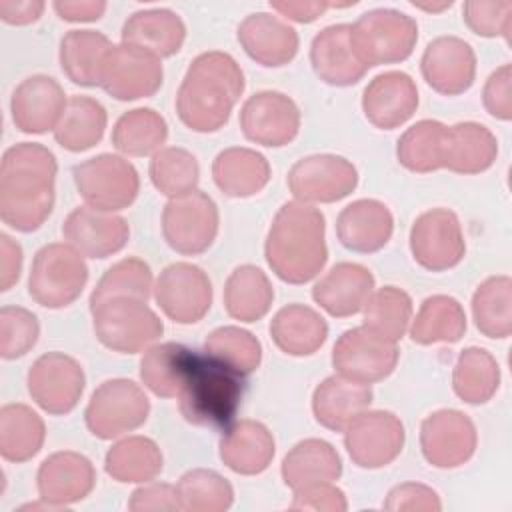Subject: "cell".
<instances>
[{"mask_svg": "<svg viewBox=\"0 0 512 512\" xmlns=\"http://www.w3.org/2000/svg\"><path fill=\"white\" fill-rule=\"evenodd\" d=\"M44 8L42 0H0V18L12 26H26L36 22Z\"/></svg>", "mask_w": 512, "mask_h": 512, "instance_id": "61", "label": "cell"}, {"mask_svg": "<svg viewBox=\"0 0 512 512\" xmlns=\"http://www.w3.org/2000/svg\"><path fill=\"white\" fill-rule=\"evenodd\" d=\"M280 472L284 484L298 490L308 484L338 480L342 476V460L330 442L306 438L288 450Z\"/></svg>", "mask_w": 512, "mask_h": 512, "instance_id": "36", "label": "cell"}, {"mask_svg": "<svg viewBox=\"0 0 512 512\" xmlns=\"http://www.w3.org/2000/svg\"><path fill=\"white\" fill-rule=\"evenodd\" d=\"M106 108L90 96H70L54 128V140L68 152H84L96 146L106 130Z\"/></svg>", "mask_w": 512, "mask_h": 512, "instance_id": "39", "label": "cell"}, {"mask_svg": "<svg viewBox=\"0 0 512 512\" xmlns=\"http://www.w3.org/2000/svg\"><path fill=\"white\" fill-rule=\"evenodd\" d=\"M162 468L164 458L158 444L138 434L112 444L104 458V470L116 482H152Z\"/></svg>", "mask_w": 512, "mask_h": 512, "instance_id": "41", "label": "cell"}, {"mask_svg": "<svg viewBox=\"0 0 512 512\" xmlns=\"http://www.w3.org/2000/svg\"><path fill=\"white\" fill-rule=\"evenodd\" d=\"M244 86V72L228 52L198 54L176 92L180 122L200 134L218 132L228 122Z\"/></svg>", "mask_w": 512, "mask_h": 512, "instance_id": "2", "label": "cell"}, {"mask_svg": "<svg viewBox=\"0 0 512 512\" xmlns=\"http://www.w3.org/2000/svg\"><path fill=\"white\" fill-rule=\"evenodd\" d=\"M384 510H424V512H438L442 510V502L436 494V490H432L426 484H418V482H404L394 486L386 500H384Z\"/></svg>", "mask_w": 512, "mask_h": 512, "instance_id": "56", "label": "cell"}, {"mask_svg": "<svg viewBox=\"0 0 512 512\" xmlns=\"http://www.w3.org/2000/svg\"><path fill=\"white\" fill-rule=\"evenodd\" d=\"M58 162L38 142L10 146L0 162V218L16 232L38 230L54 208Z\"/></svg>", "mask_w": 512, "mask_h": 512, "instance_id": "1", "label": "cell"}, {"mask_svg": "<svg viewBox=\"0 0 512 512\" xmlns=\"http://www.w3.org/2000/svg\"><path fill=\"white\" fill-rule=\"evenodd\" d=\"M310 64L322 82L338 88L358 84L368 72V66L354 50L352 24L322 28L312 38Z\"/></svg>", "mask_w": 512, "mask_h": 512, "instance_id": "25", "label": "cell"}, {"mask_svg": "<svg viewBox=\"0 0 512 512\" xmlns=\"http://www.w3.org/2000/svg\"><path fill=\"white\" fill-rule=\"evenodd\" d=\"M276 452V442L266 424L258 420H238L224 428L218 444L220 460L226 468L242 476L264 472Z\"/></svg>", "mask_w": 512, "mask_h": 512, "instance_id": "29", "label": "cell"}, {"mask_svg": "<svg viewBox=\"0 0 512 512\" xmlns=\"http://www.w3.org/2000/svg\"><path fill=\"white\" fill-rule=\"evenodd\" d=\"M52 6L66 22H96L106 12L102 0H56Z\"/></svg>", "mask_w": 512, "mask_h": 512, "instance_id": "59", "label": "cell"}, {"mask_svg": "<svg viewBox=\"0 0 512 512\" xmlns=\"http://www.w3.org/2000/svg\"><path fill=\"white\" fill-rule=\"evenodd\" d=\"M218 206L204 190L170 198L162 210V234L166 244L184 256L206 252L218 234Z\"/></svg>", "mask_w": 512, "mask_h": 512, "instance_id": "10", "label": "cell"}, {"mask_svg": "<svg viewBox=\"0 0 512 512\" xmlns=\"http://www.w3.org/2000/svg\"><path fill=\"white\" fill-rule=\"evenodd\" d=\"M410 252L416 264L430 272L458 266L466 254V240L456 212L448 208L422 212L410 228Z\"/></svg>", "mask_w": 512, "mask_h": 512, "instance_id": "16", "label": "cell"}, {"mask_svg": "<svg viewBox=\"0 0 512 512\" xmlns=\"http://www.w3.org/2000/svg\"><path fill=\"white\" fill-rule=\"evenodd\" d=\"M292 510H316V512H344L348 508L344 492L332 482H316L294 490Z\"/></svg>", "mask_w": 512, "mask_h": 512, "instance_id": "54", "label": "cell"}, {"mask_svg": "<svg viewBox=\"0 0 512 512\" xmlns=\"http://www.w3.org/2000/svg\"><path fill=\"white\" fill-rule=\"evenodd\" d=\"M88 282L84 256L68 242L42 246L32 260L28 276L30 298L50 310L70 306Z\"/></svg>", "mask_w": 512, "mask_h": 512, "instance_id": "5", "label": "cell"}, {"mask_svg": "<svg viewBox=\"0 0 512 512\" xmlns=\"http://www.w3.org/2000/svg\"><path fill=\"white\" fill-rule=\"evenodd\" d=\"M128 510L146 512V510H182L178 500V490L166 482H144V486L136 488L130 496Z\"/></svg>", "mask_w": 512, "mask_h": 512, "instance_id": "57", "label": "cell"}, {"mask_svg": "<svg viewBox=\"0 0 512 512\" xmlns=\"http://www.w3.org/2000/svg\"><path fill=\"white\" fill-rule=\"evenodd\" d=\"M164 80L162 58L134 46L112 44L100 68V88L120 102L156 94Z\"/></svg>", "mask_w": 512, "mask_h": 512, "instance_id": "11", "label": "cell"}, {"mask_svg": "<svg viewBox=\"0 0 512 512\" xmlns=\"http://www.w3.org/2000/svg\"><path fill=\"white\" fill-rule=\"evenodd\" d=\"M292 196L306 204H332L350 196L358 186L356 166L338 154L300 158L286 178Z\"/></svg>", "mask_w": 512, "mask_h": 512, "instance_id": "14", "label": "cell"}, {"mask_svg": "<svg viewBox=\"0 0 512 512\" xmlns=\"http://www.w3.org/2000/svg\"><path fill=\"white\" fill-rule=\"evenodd\" d=\"M180 508L188 512H224L234 502L232 484L208 468H194L180 476L178 484Z\"/></svg>", "mask_w": 512, "mask_h": 512, "instance_id": "49", "label": "cell"}, {"mask_svg": "<svg viewBox=\"0 0 512 512\" xmlns=\"http://www.w3.org/2000/svg\"><path fill=\"white\" fill-rule=\"evenodd\" d=\"M62 236L82 256L102 260L126 246L130 238V226L122 216L114 212L78 206L66 216L62 224Z\"/></svg>", "mask_w": 512, "mask_h": 512, "instance_id": "21", "label": "cell"}, {"mask_svg": "<svg viewBox=\"0 0 512 512\" xmlns=\"http://www.w3.org/2000/svg\"><path fill=\"white\" fill-rule=\"evenodd\" d=\"M40 324L34 312L22 306H2L0 310V356L16 360L26 356L38 342Z\"/></svg>", "mask_w": 512, "mask_h": 512, "instance_id": "52", "label": "cell"}, {"mask_svg": "<svg viewBox=\"0 0 512 512\" xmlns=\"http://www.w3.org/2000/svg\"><path fill=\"white\" fill-rule=\"evenodd\" d=\"M476 444V426L460 410H436L420 424L422 456L434 468L450 470L466 464L474 456Z\"/></svg>", "mask_w": 512, "mask_h": 512, "instance_id": "18", "label": "cell"}, {"mask_svg": "<svg viewBox=\"0 0 512 512\" xmlns=\"http://www.w3.org/2000/svg\"><path fill=\"white\" fill-rule=\"evenodd\" d=\"M96 484V470L92 462L72 450L54 452L42 460L36 486L40 500L60 508H66L74 502L84 500Z\"/></svg>", "mask_w": 512, "mask_h": 512, "instance_id": "22", "label": "cell"}, {"mask_svg": "<svg viewBox=\"0 0 512 512\" xmlns=\"http://www.w3.org/2000/svg\"><path fill=\"white\" fill-rule=\"evenodd\" d=\"M236 38L244 52L266 68H278L294 60L298 54V32L272 12L248 14L236 30Z\"/></svg>", "mask_w": 512, "mask_h": 512, "instance_id": "26", "label": "cell"}, {"mask_svg": "<svg viewBox=\"0 0 512 512\" xmlns=\"http://www.w3.org/2000/svg\"><path fill=\"white\" fill-rule=\"evenodd\" d=\"M462 18H464V24L474 34L484 38L502 36L506 42H510V30H512L510 0H498V2L466 0L462 4Z\"/></svg>", "mask_w": 512, "mask_h": 512, "instance_id": "53", "label": "cell"}, {"mask_svg": "<svg viewBox=\"0 0 512 512\" xmlns=\"http://www.w3.org/2000/svg\"><path fill=\"white\" fill-rule=\"evenodd\" d=\"M240 128L254 144L280 148L298 136L300 108L284 92L260 90L242 104Z\"/></svg>", "mask_w": 512, "mask_h": 512, "instance_id": "19", "label": "cell"}, {"mask_svg": "<svg viewBox=\"0 0 512 512\" xmlns=\"http://www.w3.org/2000/svg\"><path fill=\"white\" fill-rule=\"evenodd\" d=\"M270 336L288 356H312L328 338L326 320L306 304H288L270 320Z\"/></svg>", "mask_w": 512, "mask_h": 512, "instance_id": "33", "label": "cell"}, {"mask_svg": "<svg viewBox=\"0 0 512 512\" xmlns=\"http://www.w3.org/2000/svg\"><path fill=\"white\" fill-rule=\"evenodd\" d=\"M498 156L496 136L478 122H458L448 126L442 168L456 174H480Z\"/></svg>", "mask_w": 512, "mask_h": 512, "instance_id": "35", "label": "cell"}, {"mask_svg": "<svg viewBox=\"0 0 512 512\" xmlns=\"http://www.w3.org/2000/svg\"><path fill=\"white\" fill-rule=\"evenodd\" d=\"M168 124L154 108H134L124 112L112 128V144L126 156H154L164 148Z\"/></svg>", "mask_w": 512, "mask_h": 512, "instance_id": "44", "label": "cell"}, {"mask_svg": "<svg viewBox=\"0 0 512 512\" xmlns=\"http://www.w3.org/2000/svg\"><path fill=\"white\" fill-rule=\"evenodd\" d=\"M44 420L26 404H4L0 408V454L8 462L34 458L44 444Z\"/></svg>", "mask_w": 512, "mask_h": 512, "instance_id": "42", "label": "cell"}, {"mask_svg": "<svg viewBox=\"0 0 512 512\" xmlns=\"http://www.w3.org/2000/svg\"><path fill=\"white\" fill-rule=\"evenodd\" d=\"M394 232L390 208L376 198H360L342 208L336 218V234L344 248L360 254L382 250Z\"/></svg>", "mask_w": 512, "mask_h": 512, "instance_id": "27", "label": "cell"}, {"mask_svg": "<svg viewBox=\"0 0 512 512\" xmlns=\"http://www.w3.org/2000/svg\"><path fill=\"white\" fill-rule=\"evenodd\" d=\"M246 392L244 376L222 362L200 354L178 394L180 414L186 422L206 428H228Z\"/></svg>", "mask_w": 512, "mask_h": 512, "instance_id": "4", "label": "cell"}, {"mask_svg": "<svg viewBox=\"0 0 512 512\" xmlns=\"http://www.w3.org/2000/svg\"><path fill=\"white\" fill-rule=\"evenodd\" d=\"M482 102L490 116L508 122L512 118V66L496 68L482 90Z\"/></svg>", "mask_w": 512, "mask_h": 512, "instance_id": "55", "label": "cell"}, {"mask_svg": "<svg viewBox=\"0 0 512 512\" xmlns=\"http://www.w3.org/2000/svg\"><path fill=\"white\" fill-rule=\"evenodd\" d=\"M418 24L396 8H374L352 24V44L368 66L404 62L416 48Z\"/></svg>", "mask_w": 512, "mask_h": 512, "instance_id": "6", "label": "cell"}, {"mask_svg": "<svg viewBox=\"0 0 512 512\" xmlns=\"http://www.w3.org/2000/svg\"><path fill=\"white\" fill-rule=\"evenodd\" d=\"M66 102L62 86L52 76L32 74L12 92V122L24 134H44L56 128Z\"/></svg>", "mask_w": 512, "mask_h": 512, "instance_id": "24", "label": "cell"}, {"mask_svg": "<svg viewBox=\"0 0 512 512\" xmlns=\"http://www.w3.org/2000/svg\"><path fill=\"white\" fill-rule=\"evenodd\" d=\"M412 6L416 8H422L426 12H440L444 8H450L452 6V0H446V2H440V4H426V2H412Z\"/></svg>", "mask_w": 512, "mask_h": 512, "instance_id": "62", "label": "cell"}, {"mask_svg": "<svg viewBox=\"0 0 512 512\" xmlns=\"http://www.w3.org/2000/svg\"><path fill=\"white\" fill-rule=\"evenodd\" d=\"M324 214L312 204L290 200L276 212L264 242L270 270L288 284H306L328 260Z\"/></svg>", "mask_w": 512, "mask_h": 512, "instance_id": "3", "label": "cell"}, {"mask_svg": "<svg viewBox=\"0 0 512 512\" xmlns=\"http://www.w3.org/2000/svg\"><path fill=\"white\" fill-rule=\"evenodd\" d=\"M148 174L160 194L176 198L196 190L200 166L190 150L180 146H164L152 156Z\"/></svg>", "mask_w": 512, "mask_h": 512, "instance_id": "51", "label": "cell"}, {"mask_svg": "<svg viewBox=\"0 0 512 512\" xmlns=\"http://www.w3.org/2000/svg\"><path fill=\"white\" fill-rule=\"evenodd\" d=\"M154 298L172 322L196 324L212 306V282L200 266L174 262L156 278Z\"/></svg>", "mask_w": 512, "mask_h": 512, "instance_id": "17", "label": "cell"}, {"mask_svg": "<svg viewBox=\"0 0 512 512\" xmlns=\"http://www.w3.org/2000/svg\"><path fill=\"white\" fill-rule=\"evenodd\" d=\"M472 318L480 334L502 340L512 332V278L506 274L486 278L472 296Z\"/></svg>", "mask_w": 512, "mask_h": 512, "instance_id": "45", "label": "cell"}, {"mask_svg": "<svg viewBox=\"0 0 512 512\" xmlns=\"http://www.w3.org/2000/svg\"><path fill=\"white\" fill-rule=\"evenodd\" d=\"M112 42L98 30H70L60 40V66L66 78L78 86L100 84V68Z\"/></svg>", "mask_w": 512, "mask_h": 512, "instance_id": "38", "label": "cell"}, {"mask_svg": "<svg viewBox=\"0 0 512 512\" xmlns=\"http://www.w3.org/2000/svg\"><path fill=\"white\" fill-rule=\"evenodd\" d=\"M152 270L136 256H128L112 264L90 294V308L110 298H138L148 302L152 294Z\"/></svg>", "mask_w": 512, "mask_h": 512, "instance_id": "50", "label": "cell"}, {"mask_svg": "<svg viewBox=\"0 0 512 512\" xmlns=\"http://www.w3.org/2000/svg\"><path fill=\"white\" fill-rule=\"evenodd\" d=\"M466 332V312L462 304L448 294L428 296L410 324V338L420 346L434 342L454 344Z\"/></svg>", "mask_w": 512, "mask_h": 512, "instance_id": "40", "label": "cell"}, {"mask_svg": "<svg viewBox=\"0 0 512 512\" xmlns=\"http://www.w3.org/2000/svg\"><path fill=\"white\" fill-rule=\"evenodd\" d=\"M370 384L348 380L340 374L324 378L312 394V412L320 426L344 432L346 426L372 404Z\"/></svg>", "mask_w": 512, "mask_h": 512, "instance_id": "30", "label": "cell"}, {"mask_svg": "<svg viewBox=\"0 0 512 512\" xmlns=\"http://www.w3.org/2000/svg\"><path fill=\"white\" fill-rule=\"evenodd\" d=\"M418 108V88L410 74L388 70L374 76L362 92L366 120L380 130H394L406 124Z\"/></svg>", "mask_w": 512, "mask_h": 512, "instance_id": "23", "label": "cell"}, {"mask_svg": "<svg viewBox=\"0 0 512 512\" xmlns=\"http://www.w3.org/2000/svg\"><path fill=\"white\" fill-rule=\"evenodd\" d=\"M274 302V288L264 270L242 264L230 272L224 284V308L230 318L252 324L262 320Z\"/></svg>", "mask_w": 512, "mask_h": 512, "instance_id": "37", "label": "cell"}, {"mask_svg": "<svg viewBox=\"0 0 512 512\" xmlns=\"http://www.w3.org/2000/svg\"><path fill=\"white\" fill-rule=\"evenodd\" d=\"M420 72L426 84L444 96L466 92L476 78V54L458 36H438L424 48Z\"/></svg>", "mask_w": 512, "mask_h": 512, "instance_id": "20", "label": "cell"}, {"mask_svg": "<svg viewBox=\"0 0 512 512\" xmlns=\"http://www.w3.org/2000/svg\"><path fill=\"white\" fill-rule=\"evenodd\" d=\"M22 246L8 234H0V290L8 292L22 272Z\"/></svg>", "mask_w": 512, "mask_h": 512, "instance_id": "58", "label": "cell"}, {"mask_svg": "<svg viewBox=\"0 0 512 512\" xmlns=\"http://www.w3.org/2000/svg\"><path fill=\"white\" fill-rule=\"evenodd\" d=\"M196 356L198 350L180 342L154 344L140 358V380L152 394L174 398L186 384Z\"/></svg>", "mask_w": 512, "mask_h": 512, "instance_id": "34", "label": "cell"}, {"mask_svg": "<svg viewBox=\"0 0 512 512\" xmlns=\"http://www.w3.org/2000/svg\"><path fill=\"white\" fill-rule=\"evenodd\" d=\"M74 184L86 206L116 212L128 208L140 192V176L132 162L116 154H98L72 168Z\"/></svg>", "mask_w": 512, "mask_h": 512, "instance_id": "9", "label": "cell"}, {"mask_svg": "<svg viewBox=\"0 0 512 512\" xmlns=\"http://www.w3.org/2000/svg\"><path fill=\"white\" fill-rule=\"evenodd\" d=\"M150 414L144 390L128 378L104 380L90 396L84 420L92 436L112 440L140 428Z\"/></svg>", "mask_w": 512, "mask_h": 512, "instance_id": "8", "label": "cell"}, {"mask_svg": "<svg viewBox=\"0 0 512 512\" xmlns=\"http://www.w3.org/2000/svg\"><path fill=\"white\" fill-rule=\"evenodd\" d=\"M270 8L278 12L280 16L300 22V24H310L318 20L328 8L330 2H304V0H272Z\"/></svg>", "mask_w": 512, "mask_h": 512, "instance_id": "60", "label": "cell"}, {"mask_svg": "<svg viewBox=\"0 0 512 512\" xmlns=\"http://www.w3.org/2000/svg\"><path fill=\"white\" fill-rule=\"evenodd\" d=\"M204 354L246 378L256 372L262 362V344L250 330L240 326H220L206 336Z\"/></svg>", "mask_w": 512, "mask_h": 512, "instance_id": "48", "label": "cell"}, {"mask_svg": "<svg viewBox=\"0 0 512 512\" xmlns=\"http://www.w3.org/2000/svg\"><path fill=\"white\" fill-rule=\"evenodd\" d=\"M86 376L80 362L64 352L38 356L26 376L30 398L48 414L62 416L76 408Z\"/></svg>", "mask_w": 512, "mask_h": 512, "instance_id": "15", "label": "cell"}, {"mask_svg": "<svg viewBox=\"0 0 512 512\" xmlns=\"http://www.w3.org/2000/svg\"><path fill=\"white\" fill-rule=\"evenodd\" d=\"M448 126L438 120H418L412 124L396 144L398 162L418 174L434 172L442 168L444 162V144H446Z\"/></svg>", "mask_w": 512, "mask_h": 512, "instance_id": "46", "label": "cell"}, {"mask_svg": "<svg viewBox=\"0 0 512 512\" xmlns=\"http://www.w3.org/2000/svg\"><path fill=\"white\" fill-rule=\"evenodd\" d=\"M122 42L140 46L158 58L174 56L186 38L184 20L170 8H148L130 14L122 26Z\"/></svg>", "mask_w": 512, "mask_h": 512, "instance_id": "32", "label": "cell"}, {"mask_svg": "<svg viewBox=\"0 0 512 512\" xmlns=\"http://www.w3.org/2000/svg\"><path fill=\"white\" fill-rule=\"evenodd\" d=\"M410 320L412 298L396 286L374 290L362 308V324L392 342H398L406 334Z\"/></svg>", "mask_w": 512, "mask_h": 512, "instance_id": "47", "label": "cell"}, {"mask_svg": "<svg viewBox=\"0 0 512 512\" xmlns=\"http://www.w3.org/2000/svg\"><path fill=\"white\" fill-rule=\"evenodd\" d=\"M402 420L388 410H364L344 430V448L358 468L376 470L392 464L404 448Z\"/></svg>", "mask_w": 512, "mask_h": 512, "instance_id": "13", "label": "cell"}, {"mask_svg": "<svg viewBox=\"0 0 512 512\" xmlns=\"http://www.w3.org/2000/svg\"><path fill=\"white\" fill-rule=\"evenodd\" d=\"M500 366L496 358L478 346L464 348L452 370L454 394L472 406L486 404L498 392Z\"/></svg>", "mask_w": 512, "mask_h": 512, "instance_id": "43", "label": "cell"}, {"mask_svg": "<svg viewBox=\"0 0 512 512\" xmlns=\"http://www.w3.org/2000/svg\"><path fill=\"white\" fill-rule=\"evenodd\" d=\"M90 312L96 338L120 354H136L164 334L158 314L138 298H110Z\"/></svg>", "mask_w": 512, "mask_h": 512, "instance_id": "7", "label": "cell"}, {"mask_svg": "<svg viewBox=\"0 0 512 512\" xmlns=\"http://www.w3.org/2000/svg\"><path fill=\"white\" fill-rule=\"evenodd\" d=\"M374 292L372 272L358 262L334 264L312 288V300L334 318L358 314Z\"/></svg>", "mask_w": 512, "mask_h": 512, "instance_id": "28", "label": "cell"}, {"mask_svg": "<svg viewBox=\"0 0 512 512\" xmlns=\"http://www.w3.org/2000/svg\"><path fill=\"white\" fill-rule=\"evenodd\" d=\"M398 356V342H392L362 324L340 334L332 348V366L336 374L348 380L372 384L394 372Z\"/></svg>", "mask_w": 512, "mask_h": 512, "instance_id": "12", "label": "cell"}, {"mask_svg": "<svg viewBox=\"0 0 512 512\" xmlns=\"http://www.w3.org/2000/svg\"><path fill=\"white\" fill-rule=\"evenodd\" d=\"M272 170L264 154L232 146L216 154L212 162V178L222 194L228 198H248L266 188Z\"/></svg>", "mask_w": 512, "mask_h": 512, "instance_id": "31", "label": "cell"}]
</instances>
